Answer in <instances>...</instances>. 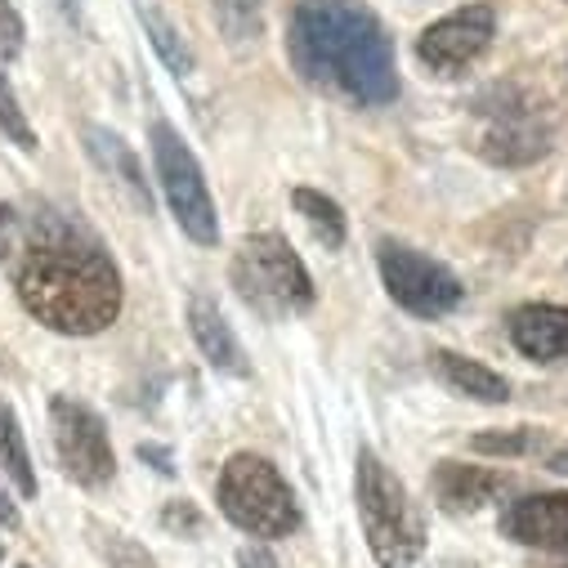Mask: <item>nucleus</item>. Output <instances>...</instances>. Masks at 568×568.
<instances>
[{
  "instance_id": "obj_1",
  "label": "nucleus",
  "mask_w": 568,
  "mask_h": 568,
  "mask_svg": "<svg viewBox=\"0 0 568 568\" xmlns=\"http://www.w3.org/2000/svg\"><path fill=\"white\" fill-rule=\"evenodd\" d=\"M19 305L59 336H94L116 323L125 287L103 242L72 215L41 206L28 224V255L14 277Z\"/></svg>"
},
{
  "instance_id": "obj_2",
  "label": "nucleus",
  "mask_w": 568,
  "mask_h": 568,
  "mask_svg": "<svg viewBox=\"0 0 568 568\" xmlns=\"http://www.w3.org/2000/svg\"><path fill=\"white\" fill-rule=\"evenodd\" d=\"M292 68L354 108L398 99V63L381 19L358 0H301L287 23Z\"/></svg>"
},
{
  "instance_id": "obj_3",
  "label": "nucleus",
  "mask_w": 568,
  "mask_h": 568,
  "mask_svg": "<svg viewBox=\"0 0 568 568\" xmlns=\"http://www.w3.org/2000/svg\"><path fill=\"white\" fill-rule=\"evenodd\" d=\"M354 497L372 559L381 568H412L425 555V519L403 479L372 448H363L354 462Z\"/></svg>"
},
{
  "instance_id": "obj_4",
  "label": "nucleus",
  "mask_w": 568,
  "mask_h": 568,
  "mask_svg": "<svg viewBox=\"0 0 568 568\" xmlns=\"http://www.w3.org/2000/svg\"><path fill=\"white\" fill-rule=\"evenodd\" d=\"M233 287L264 318L305 314L318 301L305 260L292 251L287 237H277V233H255V237H246L237 246V255H233Z\"/></svg>"
},
{
  "instance_id": "obj_5",
  "label": "nucleus",
  "mask_w": 568,
  "mask_h": 568,
  "mask_svg": "<svg viewBox=\"0 0 568 568\" xmlns=\"http://www.w3.org/2000/svg\"><path fill=\"white\" fill-rule=\"evenodd\" d=\"M215 497L229 524H237L251 537H292L301 528V506L268 457H255V453L229 457L220 470Z\"/></svg>"
},
{
  "instance_id": "obj_6",
  "label": "nucleus",
  "mask_w": 568,
  "mask_h": 568,
  "mask_svg": "<svg viewBox=\"0 0 568 568\" xmlns=\"http://www.w3.org/2000/svg\"><path fill=\"white\" fill-rule=\"evenodd\" d=\"M153 162H158V184L162 197L175 215V224L197 242V246H215L220 242V215H215V197L206 189V175L193 158V149L180 139L175 125L153 121Z\"/></svg>"
},
{
  "instance_id": "obj_7",
  "label": "nucleus",
  "mask_w": 568,
  "mask_h": 568,
  "mask_svg": "<svg viewBox=\"0 0 568 568\" xmlns=\"http://www.w3.org/2000/svg\"><path fill=\"white\" fill-rule=\"evenodd\" d=\"M376 264H381V282H385L389 301L398 310L416 314V318H444V314H453L466 301L462 277L448 264L420 255L407 242H389L385 237L376 246Z\"/></svg>"
},
{
  "instance_id": "obj_8",
  "label": "nucleus",
  "mask_w": 568,
  "mask_h": 568,
  "mask_svg": "<svg viewBox=\"0 0 568 568\" xmlns=\"http://www.w3.org/2000/svg\"><path fill=\"white\" fill-rule=\"evenodd\" d=\"M50 430H54V453L59 466L72 484L81 488H103L116 475V453L108 439V425L99 420L94 407H85L81 398L54 394L50 398Z\"/></svg>"
},
{
  "instance_id": "obj_9",
  "label": "nucleus",
  "mask_w": 568,
  "mask_h": 568,
  "mask_svg": "<svg viewBox=\"0 0 568 568\" xmlns=\"http://www.w3.org/2000/svg\"><path fill=\"white\" fill-rule=\"evenodd\" d=\"M493 32H497L493 6H466L416 37V59L439 77H462L493 45Z\"/></svg>"
},
{
  "instance_id": "obj_10",
  "label": "nucleus",
  "mask_w": 568,
  "mask_h": 568,
  "mask_svg": "<svg viewBox=\"0 0 568 568\" xmlns=\"http://www.w3.org/2000/svg\"><path fill=\"white\" fill-rule=\"evenodd\" d=\"M479 153L493 166H532V162H541L550 153V125L528 103L484 108Z\"/></svg>"
},
{
  "instance_id": "obj_11",
  "label": "nucleus",
  "mask_w": 568,
  "mask_h": 568,
  "mask_svg": "<svg viewBox=\"0 0 568 568\" xmlns=\"http://www.w3.org/2000/svg\"><path fill=\"white\" fill-rule=\"evenodd\" d=\"M501 532L519 546L546 550L568 568V493H532L501 510Z\"/></svg>"
},
{
  "instance_id": "obj_12",
  "label": "nucleus",
  "mask_w": 568,
  "mask_h": 568,
  "mask_svg": "<svg viewBox=\"0 0 568 568\" xmlns=\"http://www.w3.org/2000/svg\"><path fill=\"white\" fill-rule=\"evenodd\" d=\"M81 139H85L90 162L125 193V202H130L139 215H153V189H149L144 166H139V158L130 153L125 139H121L116 130H108V125H81Z\"/></svg>"
},
{
  "instance_id": "obj_13",
  "label": "nucleus",
  "mask_w": 568,
  "mask_h": 568,
  "mask_svg": "<svg viewBox=\"0 0 568 568\" xmlns=\"http://www.w3.org/2000/svg\"><path fill=\"white\" fill-rule=\"evenodd\" d=\"M510 341L532 363H568V310L564 305H519L510 314Z\"/></svg>"
},
{
  "instance_id": "obj_14",
  "label": "nucleus",
  "mask_w": 568,
  "mask_h": 568,
  "mask_svg": "<svg viewBox=\"0 0 568 568\" xmlns=\"http://www.w3.org/2000/svg\"><path fill=\"white\" fill-rule=\"evenodd\" d=\"M430 488H435V501L448 510V515H470L479 506H488L506 479L497 470H484V466H462V462H439L435 475H430Z\"/></svg>"
},
{
  "instance_id": "obj_15",
  "label": "nucleus",
  "mask_w": 568,
  "mask_h": 568,
  "mask_svg": "<svg viewBox=\"0 0 568 568\" xmlns=\"http://www.w3.org/2000/svg\"><path fill=\"white\" fill-rule=\"evenodd\" d=\"M189 332H193L202 358H206L215 372H229V376H246V372H251V367H246V354H242V345H237V336H233V327L224 323V314H220L206 296H193V301H189Z\"/></svg>"
},
{
  "instance_id": "obj_16",
  "label": "nucleus",
  "mask_w": 568,
  "mask_h": 568,
  "mask_svg": "<svg viewBox=\"0 0 568 568\" xmlns=\"http://www.w3.org/2000/svg\"><path fill=\"white\" fill-rule=\"evenodd\" d=\"M430 372L457 398H475V403H506L510 398V385H506L501 372H493V367H484L475 358H462L453 349H435L430 354Z\"/></svg>"
},
{
  "instance_id": "obj_17",
  "label": "nucleus",
  "mask_w": 568,
  "mask_h": 568,
  "mask_svg": "<svg viewBox=\"0 0 568 568\" xmlns=\"http://www.w3.org/2000/svg\"><path fill=\"white\" fill-rule=\"evenodd\" d=\"M0 475L14 484V493L23 501L37 497V470H32V457H28V439H23L19 416L6 398H0Z\"/></svg>"
},
{
  "instance_id": "obj_18",
  "label": "nucleus",
  "mask_w": 568,
  "mask_h": 568,
  "mask_svg": "<svg viewBox=\"0 0 568 568\" xmlns=\"http://www.w3.org/2000/svg\"><path fill=\"white\" fill-rule=\"evenodd\" d=\"M292 202H296V215L310 224V233H314L327 251H341V246H345L349 224H345V211H341L327 193H318V189H296Z\"/></svg>"
},
{
  "instance_id": "obj_19",
  "label": "nucleus",
  "mask_w": 568,
  "mask_h": 568,
  "mask_svg": "<svg viewBox=\"0 0 568 568\" xmlns=\"http://www.w3.org/2000/svg\"><path fill=\"white\" fill-rule=\"evenodd\" d=\"M139 23H144V37H149V45L158 50V59H162L175 77H189V72L197 68L189 41L180 37V28H175L158 6H139Z\"/></svg>"
},
{
  "instance_id": "obj_20",
  "label": "nucleus",
  "mask_w": 568,
  "mask_h": 568,
  "mask_svg": "<svg viewBox=\"0 0 568 568\" xmlns=\"http://www.w3.org/2000/svg\"><path fill=\"white\" fill-rule=\"evenodd\" d=\"M211 10L229 41H251L264 19V0H211Z\"/></svg>"
},
{
  "instance_id": "obj_21",
  "label": "nucleus",
  "mask_w": 568,
  "mask_h": 568,
  "mask_svg": "<svg viewBox=\"0 0 568 568\" xmlns=\"http://www.w3.org/2000/svg\"><path fill=\"white\" fill-rule=\"evenodd\" d=\"M470 448L484 457H528L541 448V435L528 430V425H515V430H484L470 439Z\"/></svg>"
},
{
  "instance_id": "obj_22",
  "label": "nucleus",
  "mask_w": 568,
  "mask_h": 568,
  "mask_svg": "<svg viewBox=\"0 0 568 568\" xmlns=\"http://www.w3.org/2000/svg\"><path fill=\"white\" fill-rule=\"evenodd\" d=\"M0 134H6L10 144H19L23 153L37 149V130L28 125V112H23L19 94H14V85L6 81V72H0Z\"/></svg>"
},
{
  "instance_id": "obj_23",
  "label": "nucleus",
  "mask_w": 568,
  "mask_h": 568,
  "mask_svg": "<svg viewBox=\"0 0 568 568\" xmlns=\"http://www.w3.org/2000/svg\"><path fill=\"white\" fill-rule=\"evenodd\" d=\"M99 550L108 555L112 568H158L144 546H134L125 532H99Z\"/></svg>"
},
{
  "instance_id": "obj_24",
  "label": "nucleus",
  "mask_w": 568,
  "mask_h": 568,
  "mask_svg": "<svg viewBox=\"0 0 568 568\" xmlns=\"http://www.w3.org/2000/svg\"><path fill=\"white\" fill-rule=\"evenodd\" d=\"M23 41H28L23 14L14 10V0H0V63L19 59L23 54Z\"/></svg>"
},
{
  "instance_id": "obj_25",
  "label": "nucleus",
  "mask_w": 568,
  "mask_h": 568,
  "mask_svg": "<svg viewBox=\"0 0 568 568\" xmlns=\"http://www.w3.org/2000/svg\"><path fill=\"white\" fill-rule=\"evenodd\" d=\"M162 528H171V532H180V537H202L206 519L197 515L193 501H171V506L162 510Z\"/></svg>"
},
{
  "instance_id": "obj_26",
  "label": "nucleus",
  "mask_w": 568,
  "mask_h": 568,
  "mask_svg": "<svg viewBox=\"0 0 568 568\" xmlns=\"http://www.w3.org/2000/svg\"><path fill=\"white\" fill-rule=\"evenodd\" d=\"M14 237H19V211L10 202H0V264L10 260L14 251Z\"/></svg>"
},
{
  "instance_id": "obj_27",
  "label": "nucleus",
  "mask_w": 568,
  "mask_h": 568,
  "mask_svg": "<svg viewBox=\"0 0 568 568\" xmlns=\"http://www.w3.org/2000/svg\"><path fill=\"white\" fill-rule=\"evenodd\" d=\"M237 568H277V559L264 546H242L237 550Z\"/></svg>"
},
{
  "instance_id": "obj_28",
  "label": "nucleus",
  "mask_w": 568,
  "mask_h": 568,
  "mask_svg": "<svg viewBox=\"0 0 568 568\" xmlns=\"http://www.w3.org/2000/svg\"><path fill=\"white\" fill-rule=\"evenodd\" d=\"M0 528H19V501L6 488V475H0Z\"/></svg>"
},
{
  "instance_id": "obj_29",
  "label": "nucleus",
  "mask_w": 568,
  "mask_h": 568,
  "mask_svg": "<svg viewBox=\"0 0 568 568\" xmlns=\"http://www.w3.org/2000/svg\"><path fill=\"white\" fill-rule=\"evenodd\" d=\"M139 457H144V462H153L162 475H175V466H171V453H166V448H158V444H139Z\"/></svg>"
},
{
  "instance_id": "obj_30",
  "label": "nucleus",
  "mask_w": 568,
  "mask_h": 568,
  "mask_svg": "<svg viewBox=\"0 0 568 568\" xmlns=\"http://www.w3.org/2000/svg\"><path fill=\"white\" fill-rule=\"evenodd\" d=\"M555 475H568V448H559V453H550V462H546Z\"/></svg>"
},
{
  "instance_id": "obj_31",
  "label": "nucleus",
  "mask_w": 568,
  "mask_h": 568,
  "mask_svg": "<svg viewBox=\"0 0 568 568\" xmlns=\"http://www.w3.org/2000/svg\"><path fill=\"white\" fill-rule=\"evenodd\" d=\"M23 568H32V564H23Z\"/></svg>"
}]
</instances>
